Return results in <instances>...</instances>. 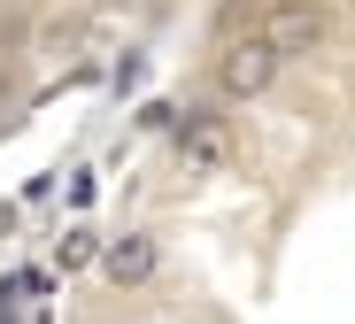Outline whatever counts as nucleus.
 <instances>
[{
    "instance_id": "nucleus-5",
    "label": "nucleus",
    "mask_w": 355,
    "mask_h": 324,
    "mask_svg": "<svg viewBox=\"0 0 355 324\" xmlns=\"http://www.w3.org/2000/svg\"><path fill=\"white\" fill-rule=\"evenodd\" d=\"M85 255H93V232H70L62 247H54V263H62V271H78V263H85Z\"/></svg>"
},
{
    "instance_id": "nucleus-4",
    "label": "nucleus",
    "mask_w": 355,
    "mask_h": 324,
    "mask_svg": "<svg viewBox=\"0 0 355 324\" xmlns=\"http://www.w3.org/2000/svg\"><path fill=\"white\" fill-rule=\"evenodd\" d=\"M101 271L116 278V286H139V278H155V239L147 232H124L108 255H101Z\"/></svg>"
},
{
    "instance_id": "nucleus-1",
    "label": "nucleus",
    "mask_w": 355,
    "mask_h": 324,
    "mask_svg": "<svg viewBox=\"0 0 355 324\" xmlns=\"http://www.w3.org/2000/svg\"><path fill=\"white\" fill-rule=\"evenodd\" d=\"M324 31H332V24H324V8H317V0H278V8L263 16V31H255V39L278 54V70H286V62L317 54V46H324Z\"/></svg>"
},
{
    "instance_id": "nucleus-6",
    "label": "nucleus",
    "mask_w": 355,
    "mask_h": 324,
    "mask_svg": "<svg viewBox=\"0 0 355 324\" xmlns=\"http://www.w3.org/2000/svg\"><path fill=\"white\" fill-rule=\"evenodd\" d=\"M347 8H355V0H347Z\"/></svg>"
},
{
    "instance_id": "nucleus-2",
    "label": "nucleus",
    "mask_w": 355,
    "mask_h": 324,
    "mask_svg": "<svg viewBox=\"0 0 355 324\" xmlns=\"http://www.w3.org/2000/svg\"><path fill=\"white\" fill-rule=\"evenodd\" d=\"M270 78H278V54H270L263 39H232V46H224V62H216L224 101H255V93H270Z\"/></svg>"
},
{
    "instance_id": "nucleus-3",
    "label": "nucleus",
    "mask_w": 355,
    "mask_h": 324,
    "mask_svg": "<svg viewBox=\"0 0 355 324\" xmlns=\"http://www.w3.org/2000/svg\"><path fill=\"white\" fill-rule=\"evenodd\" d=\"M178 162H186V170H224L232 162V123L216 108L186 116V123H178Z\"/></svg>"
}]
</instances>
